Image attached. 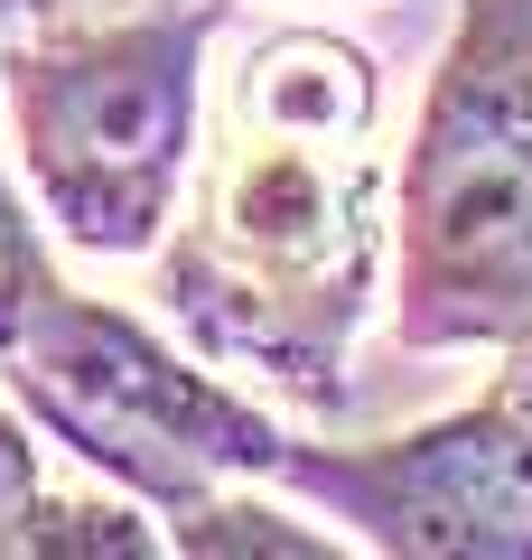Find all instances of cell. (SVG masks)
Returning a JSON list of instances; mask_svg holds the SVG:
<instances>
[{
    "mask_svg": "<svg viewBox=\"0 0 532 560\" xmlns=\"http://www.w3.org/2000/svg\"><path fill=\"white\" fill-rule=\"evenodd\" d=\"M532 318V0H458L393 168V327L412 355Z\"/></svg>",
    "mask_w": 532,
    "mask_h": 560,
    "instance_id": "cell-3",
    "label": "cell"
},
{
    "mask_svg": "<svg viewBox=\"0 0 532 560\" xmlns=\"http://www.w3.org/2000/svg\"><path fill=\"white\" fill-rule=\"evenodd\" d=\"M299 504L383 560H532V401L476 393L393 440H290L271 467Z\"/></svg>",
    "mask_w": 532,
    "mask_h": 560,
    "instance_id": "cell-5",
    "label": "cell"
},
{
    "mask_svg": "<svg viewBox=\"0 0 532 560\" xmlns=\"http://www.w3.org/2000/svg\"><path fill=\"white\" fill-rule=\"evenodd\" d=\"M38 495H47V467H38V420H28V411H20V393L0 383V560H20Z\"/></svg>",
    "mask_w": 532,
    "mask_h": 560,
    "instance_id": "cell-9",
    "label": "cell"
},
{
    "mask_svg": "<svg viewBox=\"0 0 532 560\" xmlns=\"http://www.w3.org/2000/svg\"><path fill=\"white\" fill-rule=\"evenodd\" d=\"M317 504H299L280 477H234L216 495L169 514V551L177 560H336L346 533H317Z\"/></svg>",
    "mask_w": 532,
    "mask_h": 560,
    "instance_id": "cell-6",
    "label": "cell"
},
{
    "mask_svg": "<svg viewBox=\"0 0 532 560\" xmlns=\"http://www.w3.org/2000/svg\"><path fill=\"white\" fill-rule=\"evenodd\" d=\"M57 290V261H47L38 224H28V197L10 187V168H0V355H10V337L28 327V308Z\"/></svg>",
    "mask_w": 532,
    "mask_h": 560,
    "instance_id": "cell-8",
    "label": "cell"
},
{
    "mask_svg": "<svg viewBox=\"0 0 532 560\" xmlns=\"http://www.w3.org/2000/svg\"><path fill=\"white\" fill-rule=\"evenodd\" d=\"M38 10H47V0H0V28H10V20H38Z\"/></svg>",
    "mask_w": 532,
    "mask_h": 560,
    "instance_id": "cell-11",
    "label": "cell"
},
{
    "mask_svg": "<svg viewBox=\"0 0 532 560\" xmlns=\"http://www.w3.org/2000/svg\"><path fill=\"white\" fill-rule=\"evenodd\" d=\"M495 364H505V374H495V383H505V393H523V401H532V318L513 327L505 346H495Z\"/></svg>",
    "mask_w": 532,
    "mask_h": 560,
    "instance_id": "cell-10",
    "label": "cell"
},
{
    "mask_svg": "<svg viewBox=\"0 0 532 560\" xmlns=\"http://www.w3.org/2000/svg\"><path fill=\"white\" fill-rule=\"evenodd\" d=\"M159 551H169V523L122 486H94V495L47 486L38 514H28V541H20V560H159Z\"/></svg>",
    "mask_w": 532,
    "mask_h": 560,
    "instance_id": "cell-7",
    "label": "cell"
},
{
    "mask_svg": "<svg viewBox=\"0 0 532 560\" xmlns=\"http://www.w3.org/2000/svg\"><path fill=\"white\" fill-rule=\"evenodd\" d=\"M393 150L383 66L346 28H262L206 121V187L159 300L206 364L262 374L299 411H346V355L383 290Z\"/></svg>",
    "mask_w": 532,
    "mask_h": 560,
    "instance_id": "cell-1",
    "label": "cell"
},
{
    "mask_svg": "<svg viewBox=\"0 0 532 560\" xmlns=\"http://www.w3.org/2000/svg\"><path fill=\"white\" fill-rule=\"evenodd\" d=\"M224 0H150L113 20H38L0 47V94L20 131L38 215L94 261L169 243L206 150V47Z\"/></svg>",
    "mask_w": 532,
    "mask_h": 560,
    "instance_id": "cell-2",
    "label": "cell"
},
{
    "mask_svg": "<svg viewBox=\"0 0 532 560\" xmlns=\"http://www.w3.org/2000/svg\"><path fill=\"white\" fill-rule=\"evenodd\" d=\"M0 383L57 448H76L103 486L140 495L159 523L234 477H271L290 448V430L253 393H234L216 364L177 355L150 318L84 300L66 280L10 337Z\"/></svg>",
    "mask_w": 532,
    "mask_h": 560,
    "instance_id": "cell-4",
    "label": "cell"
}]
</instances>
